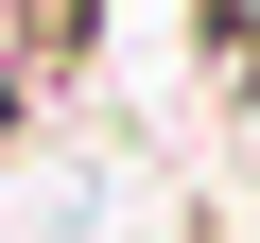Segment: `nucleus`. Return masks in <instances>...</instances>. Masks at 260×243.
Instances as JSON below:
<instances>
[{
	"label": "nucleus",
	"mask_w": 260,
	"mask_h": 243,
	"mask_svg": "<svg viewBox=\"0 0 260 243\" xmlns=\"http://www.w3.org/2000/svg\"><path fill=\"white\" fill-rule=\"evenodd\" d=\"M208 52H225V70L260 87V0H208Z\"/></svg>",
	"instance_id": "nucleus-1"
}]
</instances>
